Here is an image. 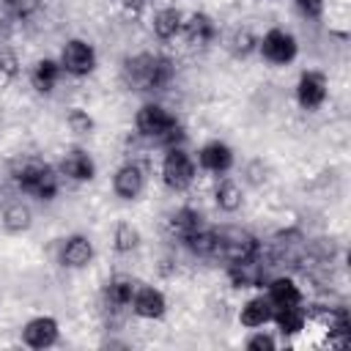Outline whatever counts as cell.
I'll list each match as a JSON object with an SVG mask.
<instances>
[{
    "label": "cell",
    "mask_w": 351,
    "mask_h": 351,
    "mask_svg": "<svg viewBox=\"0 0 351 351\" xmlns=\"http://www.w3.org/2000/svg\"><path fill=\"white\" fill-rule=\"evenodd\" d=\"M123 77L134 90L165 88L173 80V63L167 58H159V55H137V58L126 60Z\"/></svg>",
    "instance_id": "cell-1"
},
{
    "label": "cell",
    "mask_w": 351,
    "mask_h": 351,
    "mask_svg": "<svg viewBox=\"0 0 351 351\" xmlns=\"http://www.w3.org/2000/svg\"><path fill=\"white\" fill-rule=\"evenodd\" d=\"M14 181L19 184L22 192L38 197V200H52L58 195V176L49 165L38 159H22L14 167Z\"/></svg>",
    "instance_id": "cell-2"
},
{
    "label": "cell",
    "mask_w": 351,
    "mask_h": 351,
    "mask_svg": "<svg viewBox=\"0 0 351 351\" xmlns=\"http://www.w3.org/2000/svg\"><path fill=\"white\" fill-rule=\"evenodd\" d=\"M134 126H137V132L143 134V137H151V140H159V143H165L173 132H176V118L162 107V104H154V101H148V104H143L140 110H137V115H134Z\"/></svg>",
    "instance_id": "cell-3"
},
{
    "label": "cell",
    "mask_w": 351,
    "mask_h": 351,
    "mask_svg": "<svg viewBox=\"0 0 351 351\" xmlns=\"http://www.w3.org/2000/svg\"><path fill=\"white\" fill-rule=\"evenodd\" d=\"M217 255L225 258L228 263L255 258L258 255V239L250 230H244V228L217 230Z\"/></svg>",
    "instance_id": "cell-4"
},
{
    "label": "cell",
    "mask_w": 351,
    "mask_h": 351,
    "mask_svg": "<svg viewBox=\"0 0 351 351\" xmlns=\"http://www.w3.org/2000/svg\"><path fill=\"white\" fill-rule=\"evenodd\" d=\"M162 181H165V186H170L176 192L186 189L195 181V159L181 145L167 148V154L162 159Z\"/></svg>",
    "instance_id": "cell-5"
},
{
    "label": "cell",
    "mask_w": 351,
    "mask_h": 351,
    "mask_svg": "<svg viewBox=\"0 0 351 351\" xmlns=\"http://www.w3.org/2000/svg\"><path fill=\"white\" fill-rule=\"evenodd\" d=\"M60 69L71 77H88L96 69V49L82 38H69L60 49Z\"/></svg>",
    "instance_id": "cell-6"
},
{
    "label": "cell",
    "mask_w": 351,
    "mask_h": 351,
    "mask_svg": "<svg viewBox=\"0 0 351 351\" xmlns=\"http://www.w3.org/2000/svg\"><path fill=\"white\" fill-rule=\"evenodd\" d=\"M258 49H261V55H263L269 63L285 66V63H291V60L296 58L299 44H296L293 33H288V30H282V27H271V30L263 33V38L258 41Z\"/></svg>",
    "instance_id": "cell-7"
},
{
    "label": "cell",
    "mask_w": 351,
    "mask_h": 351,
    "mask_svg": "<svg viewBox=\"0 0 351 351\" xmlns=\"http://www.w3.org/2000/svg\"><path fill=\"white\" fill-rule=\"evenodd\" d=\"M329 93V82L326 74L321 71H302L299 82H296V101L302 110H318L326 101Z\"/></svg>",
    "instance_id": "cell-8"
},
{
    "label": "cell",
    "mask_w": 351,
    "mask_h": 351,
    "mask_svg": "<svg viewBox=\"0 0 351 351\" xmlns=\"http://www.w3.org/2000/svg\"><path fill=\"white\" fill-rule=\"evenodd\" d=\"M60 326L52 315H36L22 326V343L30 348H49L58 343Z\"/></svg>",
    "instance_id": "cell-9"
},
{
    "label": "cell",
    "mask_w": 351,
    "mask_h": 351,
    "mask_svg": "<svg viewBox=\"0 0 351 351\" xmlns=\"http://www.w3.org/2000/svg\"><path fill=\"white\" fill-rule=\"evenodd\" d=\"M132 310L134 315L140 318H148V321H156L165 315L167 310V299L159 288H151V285H134V293H132Z\"/></svg>",
    "instance_id": "cell-10"
},
{
    "label": "cell",
    "mask_w": 351,
    "mask_h": 351,
    "mask_svg": "<svg viewBox=\"0 0 351 351\" xmlns=\"http://www.w3.org/2000/svg\"><path fill=\"white\" fill-rule=\"evenodd\" d=\"M145 186V176H143V167L134 165V162H126L115 170L112 176V189L121 200H134Z\"/></svg>",
    "instance_id": "cell-11"
},
{
    "label": "cell",
    "mask_w": 351,
    "mask_h": 351,
    "mask_svg": "<svg viewBox=\"0 0 351 351\" xmlns=\"http://www.w3.org/2000/svg\"><path fill=\"white\" fill-rule=\"evenodd\" d=\"M197 165L208 173H228L233 167V148L222 140H211L197 151Z\"/></svg>",
    "instance_id": "cell-12"
},
{
    "label": "cell",
    "mask_w": 351,
    "mask_h": 351,
    "mask_svg": "<svg viewBox=\"0 0 351 351\" xmlns=\"http://www.w3.org/2000/svg\"><path fill=\"white\" fill-rule=\"evenodd\" d=\"M60 173L71 181H90L96 176V165L85 148H69L60 159Z\"/></svg>",
    "instance_id": "cell-13"
},
{
    "label": "cell",
    "mask_w": 351,
    "mask_h": 351,
    "mask_svg": "<svg viewBox=\"0 0 351 351\" xmlns=\"http://www.w3.org/2000/svg\"><path fill=\"white\" fill-rule=\"evenodd\" d=\"M181 33H184V38H186L192 47H206V44L214 41L217 27H214V19H211L208 14H200V11H197V14L184 16Z\"/></svg>",
    "instance_id": "cell-14"
},
{
    "label": "cell",
    "mask_w": 351,
    "mask_h": 351,
    "mask_svg": "<svg viewBox=\"0 0 351 351\" xmlns=\"http://www.w3.org/2000/svg\"><path fill=\"white\" fill-rule=\"evenodd\" d=\"M93 261V244L88 236L77 233V236H69L63 241V250H60V263L69 266V269H85L88 263Z\"/></svg>",
    "instance_id": "cell-15"
},
{
    "label": "cell",
    "mask_w": 351,
    "mask_h": 351,
    "mask_svg": "<svg viewBox=\"0 0 351 351\" xmlns=\"http://www.w3.org/2000/svg\"><path fill=\"white\" fill-rule=\"evenodd\" d=\"M228 280L233 288H258L263 282V266L258 263V255L228 263Z\"/></svg>",
    "instance_id": "cell-16"
},
{
    "label": "cell",
    "mask_w": 351,
    "mask_h": 351,
    "mask_svg": "<svg viewBox=\"0 0 351 351\" xmlns=\"http://www.w3.org/2000/svg\"><path fill=\"white\" fill-rule=\"evenodd\" d=\"M266 299L274 310L291 307V304H302V291H299L296 280H291V277H271L266 282Z\"/></svg>",
    "instance_id": "cell-17"
},
{
    "label": "cell",
    "mask_w": 351,
    "mask_h": 351,
    "mask_svg": "<svg viewBox=\"0 0 351 351\" xmlns=\"http://www.w3.org/2000/svg\"><path fill=\"white\" fill-rule=\"evenodd\" d=\"M271 313H274V307L269 304L266 296H252V299H247V302L241 304L239 321H241V326H247V329H258V326H263V324L271 321Z\"/></svg>",
    "instance_id": "cell-18"
},
{
    "label": "cell",
    "mask_w": 351,
    "mask_h": 351,
    "mask_svg": "<svg viewBox=\"0 0 351 351\" xmlns=\"http://www.w3.org/2000/svg\"><path fill=\"white\" fill-rule=\"evenodd\" d=\"M60 74H63L60 63L52 60V58H44V60H38V63L33 66V71H30V85H33L38 93H52V88L58 85Z\"/></svg>",
    "instance_id": "cell-19"
},
{
    "label": "cell",
    "mask_w": 351,
    "mask_h": 351,
    "mask_svg": "<svg viewBox=\"0 0 351 351\" xmlns=\"http://www.w3.org/2000/svg\"><path fill=\"white\" fill-rule=\"evenodd\" d=\"M271 321L277 324V329L282 335H299L307 324V310L302 304H291V307H277L271 313Z\"/></svg>",
    "instance_id": "cell-20"
},
{
    "label": "cell",
    "mask_w": 351,
    "mask_h": 351,
    "mask_svg": "<svg viewBox=\"0 0 351 351\" xmlns=\"http://www.w3.org/2000/svg\"><path fill=\"white\" fill-rule=\"evenodd\" d=\"M3 228L8 230V233H22V230H27L30 225H33V211H30V206L27 203H22V200H11L5 208H3Z\"/></svg>",
    "instance_id": "cell-21"
},
{
    "label": "cell",
    "mask_w": 351,
    "mask_h": 351,
    "mask_svg": "<svg viewBox=\"0 0 351 351\" xmlns=\"http://www.w3.org/2000/svg\"><path fill=\"white\" fill-rule=\"evenodd\" d=\"M184 244H186V250H189L192 255H197V258H214V255H217V230L200 225L197 230H192V233L184 239Z\"/></svg>",
    "instance_id": "cell-22"
},
{
    "label": "cell",
    "mask_w": 351,
    "mask_h": 351,
    "mask_svg": "<svg viewBox=\"0 0 351 351\" xmlns=\"http://www.w3.org/2000/svg\"><path fill=\"white\" fill-rule=\"evenodd\" d=\"M181 25H184V14L178 8H162L154 14V33L156 38H173L181 33Z\"/></svg>",
    "instance_id": "cell-23"
},
{
    "label": "cell",
    "mask_w": 351,
    "mask_h": 351,
    "mask_svg": "<svg viewBox=\"0 0 351 351\" xmlns=\"http://www.w3.org/2000/svg\"><path fill=\"white\" fill-rule=\"evenodd\" d=\"M167 225H170V233L184 241V239H186L192 230H197L203 222H200V214H197L195 208H186V206H184V208H178V211L170 214Z\"/></svg>",
    "instance_id": "cell-24"
},
{
    "label": "cell",
    "mask_w": 351,
    "mask_h": 351,
    "mask_svg": "<svg viewBox=\"0 0 351 351\" xmlns=\"http://www.w3.org/2000/svg\"><path fill=\"white\" fill-rule=\"evenodd\" d=\"M214 200H217V206H219L222 211L233 214V211L241 208V203H244V192H241V186H239L236 181L225 178V181H219V186H217V192H214Z\"/></svg>",
    "instance_id": "cell-25"
},
{
    "label": "cell",
    "mask_w": 351,
    "mask_h": 351,
    "mask_svg": "<svg viewBox=\"0 0 351 351\" xmlns=\"http://www.w3.org/2000/svg\"><path fill=\"white\" fill-rule=\"evenodd\" d=\"M132 293H134V282L126 280V277H112V280L107 282V288H104L107 302L115 304V307H126V304L132 302Z\"/></svg>",
    "instance_id": "cell-26"
},
{
    "label": "cell",
    "mask_w": 351,
    "mask_h": 351,
    "mask_svg": "<svg viewBox=\"0 0 351 351\" xmlns=\"http://www.w3.org/2000/svg\"><path fill=\"white\" fill-rule=\"evenodd\" d=\"M112 241H115V250L118 252H132L137 244H140V233L132 222H121L112 233Z\"/></svg>",
    "instance_id": "cell-27"
},
{
    "label": "cell",
    "mask_w": 351,
    "mask_h": 351,
    "mask_svg": "<svg viewBox=\"0 0 351 351\" xmlns=\"http://www.w3.org/2000/svg\"><path fill=\"white\" fill-rule=\"evenodd\" d=\"M0 3H3L5 14L16 16V19H27L41 8V0H0Z\"/></svg>",
    "instance_id": "cell-28"
},
{
    "label": "cell",
    "mask_w": 351,
    "mask_h": 351,
    "mask_svg": "<svg viewBox=\"0 0 351 351\" xmlns=\"http://www.w3.org/2000/svg\"><path fill=\"white\" fill-rule=\"evenodd\" d=\"M66 126H69L74 134H90V132H93V118H90L85 110L74 107V110L66 115Z\"/></svg>",
    "instance_id": "cell-29"
},
{
    "label": "cell",
    "mask_w": 351,
    "mask_h": 351,
    "mask_svg": "<svg viewBox=\"0 0 351 351\" xmlns=\"http://www.w3.org/2000/svg\"><path fill=\"white\" fill-rule=\"evenodd\" d=\"M19 74V66H16V58L8 55V52H0V88H8L14 82V77Z\"/></svg>",
    "instance_id": "cell-30"
},
{
    "label": "cell",
    "mask_w": 351,
    "mask_h": 351,
    "mask_svg": "<svg viewBox=\"0 0 351 351\" xmlns=\"http://www.w3.org/2000/svg\"><path fill=\"white\" fill-rule=\"evenodd\" d=\"M255 47H258V41H255V36H252L250 30H236L233 38H230V49H233L236 55H247V52H252Z\"/></svg>",
    "instance_id": "cell-31"
},
{
    "label": "cell",
    "mask_w": 351,
    "mask_h": 351,
    "mask_svg": "<svg viewBox=\"0 0 351 351\" xmlns=\"http://www.w3.org/2000/svg\"><path fill=\"white\" fill-rule=\"evenodd\" d=\"M244 346H247L250 351H274L277 340H274L269 332H263V329H255V335H250Z\"/></svg>",
    "instance_id": "cell-32"
},
{
    "label": "cell",
    "mask_w": 351,
    "mask_h": 351,
    "mask_svg": "<svg viewBox=\"0 0 351 351\" xmlns=\"http://www.w3.org/2000/svg\"><path fill=\"white\" fill-rule=\"evenodd\" d=\"M296 5L307 16H321V11H324V0H296Z\"/></svg>",
    "instance_id": "cell-33"
},
{
    "label": "cell",
    "mask_w": 351,
    "mask_h": 351,
    "mask_svg": "<svg viewBox=\"0 0 351 351\" xmlns=\"http://www.w3.org/2000/svg\"><path fill=\"white\" fill-rule=\"evenodd\" d=\"M145 3H148V0H123V5H126V8H143Z\"/></svg>",
    "instance_id": "cell-34"
}]
</instances>
